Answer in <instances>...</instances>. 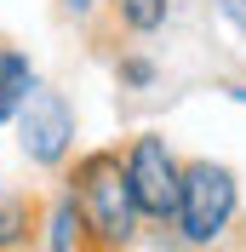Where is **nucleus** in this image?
<instances>
[{"instance_id": "nucleus-1", "label": "nucleus", "mask_w": 246, "mask_h": 252, "mask_svg": "<svg viewBox=\"0 0 246 252\" xmlns=\"http://www.w3.org/2000/svg\"><path fill=\"white\" fill-rule=\"evenodd\" d=\"M58 184L80 201L86 229H92V247H126V252H138L143 241H149V218H143L138 195H132L126 149H121V143H92V149H80V155L58 172Z\"/></svg>"}, {"instance_id": "nucleus-2", "label": "nucleus", "mask_w": 246, "mask_h": 252, "mask_svg": "<svg viewBox=\"0 0 246 252\" xmlns=\"http://www.w3.org/2000/svg\"><path fill=\"white\" fill-rule=\"evenodd\" d=\"M241 218H246L241 172L217 155H189L184 201L172 218V252H223L241 235Z\"/></svg>"}, {"instance_id": "nucleus-3", "label": "nucleus", "mask_w": 246, "mask_h": 252, "mask_svg": "<svg viewBox=\"0 0 246 252\" xmlns=\"http://www.w3.org/2000/svg\"><path fill=\"white\" fill-rule=\"evenodd\" d=\"M126 149V178H132V195H138L143 218H149V241L172 247V218H178V201H184V166L189 155L172 149L166 132L138 126L132 138H121Z\"/></svg>"}, {"instance_id": "nucleus-4", "label": "nucleus", "mask_w": 246, "mask_h": 252, "mask_svg": "<svg viewBox=\"0 0 246 252\" xmlns=\"http://www.w3.org/2000/svg\"><path fill=\"white\" fill-rule=\"evenodd\" d=\"M6 132H12L17 155L29 160L34 172H52V178L80 155V109H75V97L63 86H52V80H40L29 92V103L17 109V121Z\"/></svg>"}, {"instance_id": "nucleus-5", "label": "nucleus", "mask_w": 246, "mask_h": 252, "mask_svg": "<svg viewBox=\"0 0 246 252\" xmlns=\"http://www.w3.org/2000/svg\"><path fill=\"white\" fill-rule=\"evenodd\" d=\"M92 247V229H86V212L69 189H46L40 195V223H34V252H86Z\"/></svg>"}, {"instance_id": "nucleus-6", "label": "nucleus", "mask_w": 246, "mask_h": 252, "mask_svg": "<svg viewBox=\"0 0 246 252\" xmlns=\"http://www.w3.org/2000/svg\"><path fill=\"white\" fill-rule=\"evenodd\" d=\"M40 69H34L29 46H12V40H0V126H12L17 109L29 103V92L40 86Z\"/></svg>"}, {"instance_id": "nucleus-7", "label": "nucleus", "mask_w": 246, "mask_h": 252, "mask_svg": "<svg viewBox=\"0 0 246 252\" xmlns=\"http://www.w3.org/2000/svg\"><path fill=\"white\" fill-rule=\"evenodd\" d=\"M178 17V0H109V29L126 40H160Z\"/></svg>"}, {"instance_id": "nucleus-8", "label": "nucleus", "mask_w": 246, "mask_h": 252, "mask_svg": "<svg viewBox=\"0 0 246 252\" xmlns=\"http://www.w3.org/2000/svg\"><path fill=\"white\" fill-rule=\"evenodd\" d=\"M40 223V195L17 184H0V252H29Z\"/></svg>"}, {"instance_id": "nucleus-9", "label": "nucleus", "mask_w": 246, "mask_h": 252, "mask_svg": "<svg viewBox=\"0 0 246 252\" xmlns=\"http://www.w3.org/2000/svg\"><path fill=\"white\" fill-rule=\"evenodd\" d=\"M109 75H115V92H126V97H149L154 86H160V58H154L149 46H121L115 58H109Z\"/></svg>"}, {"instance_id": "nucleus-10", "label": "nucleus", "mask_w": 246, "mask_h": 252, "mask_svg": "<svg viewBox=\"0 0 246 252\" xmlns=\"http://www.w3.org/2000/svg\"><path fill=\"white\" fill-rule=\"evenodd\" d=\"M58 6H63V17H75L80 29H97L109 17V0H58Z\"/></svg>"}, {"instance_id": "nucleus-11", "label": "nucleus", "mask_w": 246, "mask_h": 252, "mask_svg": "<svg viewBox=\"0 0 246 252\" xmlns=\"http://www.w3.org/2000/svg\"><path fill=\"white\" fill-rule=\"evenodd\" d=\"M212 12H217V23H223V29L246 34V0H212Z\"/></svg>"}, {"instance_id": "nucleus-12", "label": "nucleus", "mask_w": 246, "mask_h": 252, "mask_svg": "<svg viewBox=\"0 0 246 252\" xmlns=\"http://www.w3.org/2000/svg\"><path fill=\"white\" fill-rule=\"evenodd\" d=\"M217 92L229 97V103H241V109H246V75H229V80H217Z\"/></svg>"}, {"instance_id": "nucleus-13", "label": "nucleus", "mask_w": 246, "mask_h": 252, "mask_svg": "<svg viewBox=\"0 0 246 252\" xmlns=\"http://www.w3.org/2000/svg\"><path fill=\"white\" fill-rule=\"evenodd\" d=\"M223 252H246V223H241V235H235V241H229Z\"/></svg>"}, {"instance_id": "nucleus-14", "label": "nucleus", "mask_w": 246, "mask_h": 252, "mask_svg": "<svg viewBox=\"0 0 246 252\" xmlns=\"http://www.w3.org/2000/svg\"><path fill=\"white\" fill-rule=\"evenodd\" d=\"M86 252H126V247H86Z\"/></svg>"}]
</instances>
